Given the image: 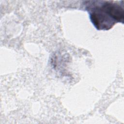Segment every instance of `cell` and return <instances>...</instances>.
Instances as JSON below:
<instances>
[{"label": "cell", "instance_id": "6da1fadb", "mask_svg": "<svg viewBox=\"0 0 124 124\" xmlns=\"http://www.w3.org/2000/svg\"><path fill=\"white\" fill-rule=\"evenodd\" d=\"M124 1H84L91 20L98 30H108L117 22L123 23Z\"/></svg>", "mask_w": 124, "mask_h": 124}]
</instances>
